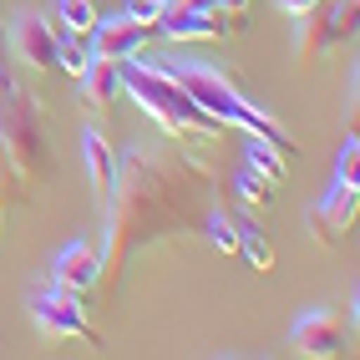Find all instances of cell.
<instances>
[{"instance_id": "cell-1", "label": "cell", "mask_w": 360, "mask_h": 360, "mask_svg": "<svg viewBox=\"0 0 360 360\" xmlns=\"http://www.w3.org/2000/svg\"><path fill=\"white\" fill-rule=\"evenodd\" d=\"M213 167L193 153H173L167 142H132L127 158L117 162V188L107 208V254L102 279H117L142 249H158L167 238H183L188 208L208 188Z\"/></svg>"}, {"instance_id": "cell-2", "label": "cell", "mask_w": 360, "mask_h": 360, "mask_svg": "<svg viewBox=\"0 0 360 360\" xmlns=\"http://www.w3.org/2000/svg\"><path fill=\"white\" fill-rule=\"evenodd\" d=\"M0 167L20 183V198H36V188L51 178L46 112L36 102V91L20 86L6 61H0Z\"/></svg>"}, {"instance_id": "cell-3", "label": "cell", "mask_w": 360, "mask_h": 360, "mask_svg": "<svg viewBox=\"0 0 360 360\" xmlns=\"http://www.w3.org/2000/svg\"><path fill=\"white\" fill-rule=\"evenodd\" d=\"M122 66V91H132L137 107L153 117V122L173 137V142H219L229 127L219 122V117H208L193 97L183 91L178 77H167V71L148 56V51H132Z\"/></svg>"}, {"instance_id": "cell-4", "label": "cell", "mask_w": 360, "mask_h": 360, "mask_svg": "<svg viewBox=\"0 0 360 360\" xmlns=\"http://www.w3.org/2000/svg\"><path fill=\"white\" fill-rule=\"evenodd\" d=\"M158 66L167 71V77H178L188 97H193L208 117H219L224 127H244L249 137H264V142H269V148H279L284 158H295V153H300V148H295V137L284 132L269 112H259V107L244 97V91H238V86L224 77L219 66H208V61H188V56H162Z\"/></svg>"}, {"instance_id": "cell-5", "label": "cell", "mask_w": 360, "mask_h": 360, "mask_svg": "<svg viewBox=\"0 0 360 360\" xmlns=\"http://www.w3.org/2000/svg\"><path fill=\"white\" fill-rule=\"evenodd\" d=\"M6 46H11V61H15V66H26L31 77H41V82L61 77L56 20H51V15H41V11H20V15H11Z\"/></svg>"}, {"instance_id": "cell-6", "label": "cell", "mask_w": 360, "mask_h": 360, "mask_svg": "<svg viewBox=\"0 0 360 360\" xmlns=\"http://www.w3.org/2000/svg\"><path fill=\"white\" fill-rule=\"evenodd\" d=\"M355 20H360V0H320L315 11L300 15V56L304 61H320L330 51L355 41Z\"/></svg>"}, {"instance_id": "cell-7", "label": "cell", "mask_w": 360, "mask_h": 360, "mask_svg": "<svg viewBox=\"0 0 360 360\" xmlns=\"http://www.w3.org/2000/svg\"><path fill=\"white\" fill-rule=\"evenodd\" d=\"M31 315L46 335H56V340H82V345H102V335L97 325L86 320V304L82 295H71L66 284H41V290L31 295Z\"/></svg>"}, {"instance_id": "cell-8", "label": "cell", "mask_w": 360, "mask_h": 360, "mask_svg": "<svg viewBox=\"0 0 360 360\" xmlns=\"http://www.w3.org/2000/svg\"><path fill=\"white\" fill-rule=\"evenodd\" d=\"M355 219H360V183H340L335 178L330 183V193L309 208V238H315L320 249H340L345 238H350V229H355Z\"/></svg>"}, {"instance_id": "cell-9", "label": "cell", "mask_w": 360, "mask_h": 360, "mask_svg": "<svg viewBox=\"0 0 360 360\" xmlns=\"http://www.w3.org/2000/svg\"><path fill=\"white\" fill-rule=\"evenodd\" d=\"M290 345L300 355H309V360H335L350 345V320L340 315V309H330V304H315V309H304V315L295 320Z\"/></svg>"}, {"instance_id": "cell-10", "label": "cell", "mask_w": 360, "mask_h": 360, "mask_svg": "<svg viewBox=\"0 0 360 360\" xmlns=\"http://www.w3.org/2000/svg\"><path fill=\"white\" fill-rule=\"evenodd\" d=\"M148 36H153V31L122 11V15H112V20H97V26H91V36H86V46H91V56L127 61L132 51H148Z\"/></svg>"}, {"instance_id": "cell-11", "label": "cell", "mask_w": 360, "mask_h": 360, "mask_svg": "<svg viewBox=\"0 0 360 360\" xmlns=\"http://www.w3.org/2000/svg\"><path fill=\"white\" fill-rule=\"evenodd\" d=\"M51 279L66 284L71 295H86L102 284V249L91 244V238H77V244H66L51 264Z\"/></svg>"}, {"instance_id": "cell-12", "label": "cell", "mask_w": 360, "mask_h": 360, "mask_svg": "<svg viewBox=\"0 0 360 360\" xmlns=\"http://www.w3.org/2000/svg\"><path fill=\"white\" fill-rule=\"evenodd\" d=\"M77 82H82V102H86V112H107V117H112L117 97H122V66L107 61V56H91V61L82 66Z\"/></svg>"}, {"instance_id": "cell-13", "label": "cell", "mask_w": 360, "mask_h": 360, "mask_svg": "<svg viewBox=\"0 0 360 360\" xmlns=\"http://www.w3.org/2000/svg\"><path fill=\"white\" fill-rule=\"evenodd\" d=\"M158 36L178 41V46H188V41H224V26H219L213 11H173V6H162Z\"/></svg>"}, {"instance_id": "cell-14", "label": "cell", "mask_w": 360, "mask_h": 360, "mask_svg": "<svg viewBox=\"0 0 360 360\" xmlns=\"http://www.w3.org/2000/svg\"><path fill=\"white\" fill-rule=\"evenodd\" d=\"M82 153H86V173H91V188H97V203H107L112 188H117V158L107 148V137L97 127H86L82 132Z\"/></svg>"}, {"instance_id": "cell-15", "label": "cell", "mask_w": 360, "mask_h": 360, "mask_svg": "<svg viewBox=\"0 0 360 360\" xmlns=\"http://www.w3.org/2000/svg\"><path fill=\"white\" fill-rule=\"evenodd\" d=\"M238 254L254 264V274H274V264H279V254H274V244H269V233H264L254 219H238Z\"/></svg>"}, {"instance_id": "cell-16", "label": "cell", "mask_w": 360, "mask_h": 360, "mask_svg": "<svg viewBox=\"0 0 360 360\" xmlns=\"http://www.w3.org/2000/svg\"><path fill=\"white\" fill-rule=\"evenodd\" d=\"M274 188H279V183H269V178H264L259 167H249V162L233 173V193H238V203H249V208H274Z\"/></svg>"}, {"instance_id": "cell-17", "label": "cell", "mask_w": 360, "mask_h": 360, "mask_svg": "<svg viewBox=\"0 0 360 360\" xmlns=\"http://www.w3.org/2000/svg\"><path fill=\"white\" fill-rule=\"evenodd\" d=\"M244 162L259 167L269 183H284V178H290V158H284L279 148H269L264 137H249V142H244Z\"/></svg>"}, {"instance_id": "cell-18", "label": "cell", "mask_w": 360, "mask_h": 360, "mask_svg": "<svg viewBox=\"0 0 360 360\" xmlns=\"http://www.w3.org/2000/svg\"><path fill=\"white\" fill-rule=\"evenodd\" d=\"M97 20H102L97 0H56V26H66L71 36H91Z\"/></svg>"}, {"instance_id": "cell-19", "label": "cell", "mask_w": 360, "mask_h": 360, "mask_svg": "<svg viewBox=\"0 0 360 360\" xmlns=\"http://www.w3.org/2000/svg\"><path fill=\"white\" fill-rule=\"evenodd\" d=\"M213 15H219L224 36H249V20H254V0H213Z\"/></svg>"}, {"instance_id": "cell-20", "label": "cell", "mask_w": 360, "mask_h": 360, "mask_svg": "<svg viewBox=\"0 0 360 360\" xmlns=\"http://www.w3.org/2000/svg\"><path fill=\"white\" fill-rule=\"evenodd\" d=\"M203 233H208V244L213 249H219V254H238V219H229V213L224 208H213L208 213V224H203Z\"/></svg>"}, {"instance_id": "cell-21", "label": "cell", "mask_w": 360, "mask_h": 360, "mask_svg": "<svg viewBox=\"0 0 360 360\" xmlns=\"http://www.w3.org/2000/svg\"><path fill=\"white\" fill-rule=\"evenodd\" d=\"M335 178H340V183H360V137H355V132L340 142V158H335Z\"/></svg>"}, {"instance_id": "cell-22", "label": "cell", "mask_w": 360, "mask_h": 360, "mask_svg": "<svg viewBox=\"0 0 360 360\" xmlns=\"http://www.w3.org/2000/svg\"><path fill=\"white\" fill-rule=\"evenodd\" d=\"M162 6H167V0H127V15H132V20H142L148 31H158V15H162Z\"/></svg>"}, {"instance_id": "cell-23", "label": "cell", "mask_w": 360, "mask_h": 360, "mask_svg": "<svg viewBox=\"0 0 360 360\" xmlns=\"http://www.w3.org/2000/svg\"><path fill=\"white\" fill-rule=\"evenodd\" d=\"M315 6H320V0H279V11H284V15H295V20H300L304 11H315Z\"/></svg>"}, {"instance_id": "cell-24", "label": "cell", "mask_w": 360, "mask_h": 360, "mask_svg": "<svg viewBox=\"0 0 360 360\" xmlns=\"http://www.w3.org/2000/svg\"><path fill=\"white\" fill-rule=\"evenodd\" d=\"M173 11H213V0H167Z\"/></svg>"}, {"instance_id": "cell-25", "label": "cell", "mask_w": 360, "mask_h": 360, "mask_svg": "<svg viewBox=\"0 0 360 360\" xmlns=\"http://www.w3.org/2000/svg\"><path fill=\"white\" fill-rule=\"evenodd\" d=\"M0 219H6V203H0Z\"/></svg>"}]
</instances>
